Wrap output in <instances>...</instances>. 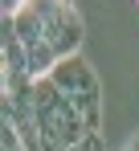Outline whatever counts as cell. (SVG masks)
I'll return each instance as SVG.
<instances>
[{
  "instance_id": "1",
  "label": "cell",
  "mask_w": 139,
  "mask_h": 151,
  "mask_svg": "<svg viewBox=\"0 0 139 151\" xmlns=\"http://www.w3.org/2000/svg\"><path fill=\"white\" fill-rule=\"evenodd\" d=\"M12 29L25 45L33 82L53 74L57 61H66L82 45V17L70 0H25V8L12 17Z\"/></svg>"
},
{
  "instance_id": "5",
  "label": "cell",
  "mask_w": 139,
  "mask_h": 151,
  "mask_svg": "<svg viewBox=\"0 0 139 151\" xmlns=\"http://www.w3.org/2000/svg\"><path fill=\"white\" fill-rule=\"evenodd\" d=\"M0 4H4V17H17L25 8V0H0Z\"/></svg>"
},
{
  "instance_id": "3",
  "label": "cell",
  "mask_w": 139,
  "mask_h": 151,
  "mask_svg": "<svg viewBox=\"0 0 139 151\" xmlns=\"http://www.w3.org/2000/svg\"><path fill=\"white\" fill-rule=\"evenodd\" d=\"M49 82L74 102V110L82 114V123L90 127L94 135H102V82H98V74H94L90 61L74 53V57H66V61L53 65Z\"/></svg>"
},
{
  "instance_id": "6",
  "label": "cell",
  "mask_w": 139,
  "mask_h": 151,
  "mask_svg": "<svg viewBox=\"0 0 139 151\" xmlns=\"http://www.w3.org/2000/svg\"><path fill=\"white\" fill-rule=\"evenodd\" d=\"M131 151H139V135H135V139H131Z\"/></svg>"
},
{
  "instance_id": "4",
  "label": "cell",
  "mask_w": 139,
  "mask_h": 151,
  "mask_svg": "<svg viewBox=\"0 0 139 151\" xmlns=\"http://www.w3.org/2000/svg\"><path fill=\"white\" fill-rule=\"evenodd\" d=\"M70 151H106V147H102V135H86L78 147H70Z\"/></svg>"
},
{
  "instance_id": "2",
  "label": "cell",
  "mask_w": 139,
  "mask_h": 151,
  "mask_svg": "<svg viewBox=\"0 0 139 151\" xmlns=\"http://www.w3.org/2000/svg\"><path fill=\"white\" fill-rule=\"evenodd\" d=\"M33 123H37V131H41V139H49L53 147H78L86 135H94L90 127L82 123V114L74 110V102L49 82V78H41V82H33Z\"/></svg>"
}]
</instances>
